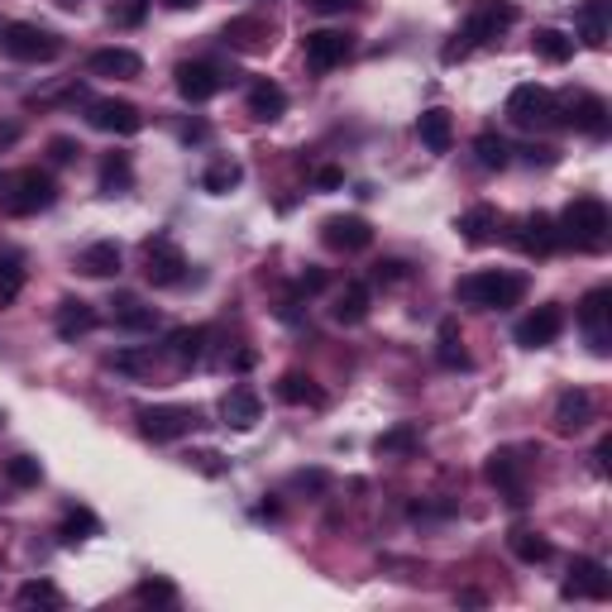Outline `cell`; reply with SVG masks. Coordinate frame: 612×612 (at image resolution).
<instances>
[{
  "instance_id": "1",
  "label": "cell",
  "mask_w": 612,
  "mask_h": 612,
  "mask_svg": "<svg viewBox=\"0 0 612 612\" xmlns=\"http://www.w3.org/2000/svg\"><path fill=\"white\" fill-rule=\"evenodd\" d=\"M512 24H517V5H508V0H478V5L470 10V20H464V29L440 48V58H446V63H460V58H470L478 43L498 39V34L512 29Z\"/></svg>"
},
{
  "instance_id": "2",
  "label": "cell",
  "mask_w": 612,
  "mask_h": 612,
  "mask_svg": "<svg viewBox=\"0 0 612 612\" xmlns=\"http://www.w3.org/2000/svg\"><path fill=\"white\" fill-rule=\"evenodd\" d=\"M526 297V278L522 273H502V268H484V273H464L454 283V302L478 307V311H502L517 307Z\"/></svg>"
},
{
  "instance_id": "3",
  "label": "cell",
  "mask_w": 612,
  "mask_h": 612,
  "mask_svg": "<svg viewBox=\"0 0 612 612\" xmlns=\"http://www.w3.org/2000/svg\"><path fill=\"white\" fill-rule=\"evenodd\" d=\"M555 230H560V245H574V249H603L608 245V230H612V215L608 207L598 197H574L565 215L555 221Z\"/></svg>"
},
{
  "instance_id": "4",
  "label": "cell",
  "mask_w": 612,
  "mask_h": 612,
  "mask_svg": "<svg viewBox=\"0 0 612 612\" xmlns=\"http://www.w3.org/2000/svg\"><path fill=\"white\" fill-rule=\"evenodd\" d=\"M0 48H5L15 63H53L63 53V39L43 24H29V20H15L0 29Z\"/></svg>"
},
{
  "instance_id": "5",
  "label": "cell",
  "mask_w": 612,
  "mask_h": 612,
  "mask_svg": "<svg viewBox=\"0 0 612 612\" xmlns=\"http://www.w3.org/2000/svg\"><path fill=\"white\" fill-rule=\"evenodd\" d=\"M58 201V187L53 177L39 173V167H24V173H15L5 183V197H0V207H5V215H39Z\"/></svg>"
},
{
  "instance_id": "6",
  "label": "cell",
  "mask_w": 612,
  "mask_h": 612,
  "mask_svg": "<svg viewBox=\"0 0 612 612\" xmlns=\"http://www.w3.org/2000/svg\"><path fill=\"white\" fill-rule=\"evenodd\" d=\"M143 278H149L153 287H177L187 278V254L173 235L143 239Z\"/></svg>"
},
{
  "instance_id": "7",
  "label": "cell",
  "mask_w": 612,
  "mask_h": 612,
  "mask_svg": "<svg viewBox=\"0 0 612 612\" xmlns=\"http://www.w3.org/2000/svg\"><path fill=\"white\" fill-rule=\"evenodd\" d=\"M197 426H201V412H191V407H143V412H139V430L153 440V446L183 440Z\"/></svg>"
},
{
  "instance_id": "8",
  "label": "cell",
  "mask_w": 612,
  "mask_h": 612,
  "mask_svg": "<svg viewBox=\"0 0 612 612\" xmlns=\"http://www.w3.org/2000/svg\"><path fill=\"white\" fill-rule=\"evenodd\" d=\"M579 326L589 335L594 354H608L612 350V292L608 287H594V292H584L579 302Z\"/></svg>"
},
{
  "instance_id": "9",
  "label": "cell",
  "mask_w": 612,
  "mask_h": 612,
  "mask_svg": "<svg viewBox=\"0 0 612 612\" xmlns=\"http://www.w3.org/2000/svg\"><path fill=\"white\" fill-rule=\"evenodd\" d=\"M508 120L522 129L546 125V120H555V96L546 87H536V82H522V87H512V96H508Z\"/></svg>"
},
{
  "instance_id": "10",
  "label": "cell",
  "mask_w": 612,
  "mask_h": 612,
  "mask_svg": "<svg viewBox=\"0 0 612 612\" xmlns=\"http://www.w3.org/2000/svg\"><path fill=\"white\" fill-rule=\"evenodd\" d=\"M302 53H307L311 72H330V67H340L345 58L354 53V39L350 34H340V29H311L302 39Z\"/></svg>"
},
{
  "instance_id": "11",
  "label": "cell",
  "mask_w": 612,
  "mask_h": 612,
  "mask_svg": "<svg viewBox=\"0 0 612 612\" xmlns=\"http://www.w3.org/2000/svg\"><path fill=\"white\" fill-rule=\"evenodd\" d=\"M560 594L565 598H589V603H603V598H612V574L598 565V560L579 555L570 565V579L560 584Z\"/></svg>"
},
{
  "instance_id": "12",
  "label": "cell",
  "mask_w": 612,
  "mask_h": 612,
  "mask_svg": "<svg viewBox=\"0 0 612 612\" xmlns=\"http://www.w3.org/2000/svg\"><path fill=\"white\" fill-rule=\"evenodd\" d=\"M87 120L105 135H139L143 129V115L135 101H120V96H105V101H91L87 105Z\"/></svg>"
},
{
  "instance_id": "13",
  "label": "cell",
  "mask_w": 612,
  "mask_h": 612,
  "mask_svg": "<svg viewBox=\"0 0 612 612\" xmlns=\"http://www.w3.org/2000/svg\"><path fill=\"white\" fill-rule=\"evenodd\" d=\"M321 239H326V249H335V254H359V249L374 245V225L364 215H330L321 225Z\"/></svg>"
},
{
  "instance_id": "14",
  "label": "cell",
  "mask_w": 612,
  "mask_h": 612,
  "mask_svg": "<svg viewBox=\"0 0 612 612\" xmlns=\"http://www.w3.org/2000/svg\"><path fill=\"white\" fill-rule=\"evenodd\" d=\"M555 430L560 436H584V430L594 426V392L589 388H565L555 398Z\"/></svg>"
},
{
  "instance_id": "15",
  "label": "cell",
  "mask_w": 612,
  "mask_h": 612,
  "mask_svg": "<svg viewBox=\"0 0 612 612\" xmlns=\"http://www.w3.org/2000/svg\"><path fill=\"white\" fill-rule=\"evenodd\" d=\"M488 484H498L508 502H526V460L522 450H494L488 454Z\"/></svg>"
},
{
  "instance_id": "16",
  "label": "cell",
  "mask_w": 612,
  "mask_h": 612,
  "mask_svg": "<svg viewBox=\"0 0 612 612\" xmlns=\"http://www.w3.org/2000/svg\"><path fill=\"white\" fill-rule=\"evenodd\" d=\"M221 87H225V72L215 63H183L177 67V91H183V101H191V105L211 101Z\"/></svg>"
},
{
  "instance_id": "17",
  "label": "cell",
  "mask_w": 612,
  "mask_h": 612,
  "mask_svg": "<svg viewBox=\"0 0 612 612\" xmlns=\"http://www.w3.org/2000/svg\"><path fill=\"white\" fill-rule=\"evenodd\" d=\"M517 249H522V254H532V259H546V254H555V249H560L555 215H546V211L526 215V221L517 225Z\"/></svg>"
},
{
  "instance_id": "18",
  "label": "cell",
  "mask_w": 612,
  "mask_h": 612,
  "mask_svg": "<svg viewBox=\"0 0 612 612\" xmlns=\"http://www.w3.org/2000/svg\"><path fill=\"white\" fill-rule=\"evenodd\" d=\"M560 330H565V311L560 307H536L532 316L517 321V345H526V350H546Z\"/></svg>"
},
{
  "instance_id": "19",
  "label": "cell",
  "mask_w": 612,
  "mask_h": 612,
  "mask_svg": "<svg viewBox=\"0 0 612 612\" xmlns=\"http://www.w3.org/2000/svg\"><path fill=\"white\" fill-rule=\"evenodd\" d=\"M565 120L574 129H584V135L603 139L608 135V101L603 96H594V91H574L565 101Z\"/></svg>"
},
{
  "instance_id": "20",
  "label": "cell",
  "mask_w": 612,
  "mask_h": 612,
  "mask_svg": "<svg viewBox=\"0 0 612 612\" xmlns=\"http://www.w3.org/2000/svg\"><path fill=\"white\" fill-rule=\"evenodd\" d=\"M87 72L91 77H139L143 63L135 48H96L87 58Z\"/></svg>"
},
{
  "instance_id": "21",
  "label": "cell",
  "mask_w": 612,
  "mask_h": 612,
  "mask_svg": "<svg viewBox=\"0 0 612 612\" xmlns=\"http://www.w3.org/2000/svg\"><path fill=\"white\" fill-rule=\"evenodd\" d=\"M221 416H225V426H235V430H254L259 416H263L259 392L254 388H230L221 402Z\"/></svg>"
},
{
  "instance_id": "22",
  "label": "cell",
  "mask_w": 612,
  "mask_h": 612,
  "mask_svg": "<svg viewBox=\"0 0 612 612\" xmlns=\"http://www.w3.org/2000/svg\"><path fill=\"white\" fill-rule=\"evenodd\" d=\"M416 135H422V143L430 153H450L454 143V120L446 105H430V111H422V120H416Z\"/></svg>"
},
{
  "instance_id": "23",
  "label": "cell",
  "mask_w": 612,
  "mask_h": 612,
  "mask_svg": "<svg viewBox=\"0 0 612 612\" xmlns=\"http://www.w3.org/2000/svg\"><path fill=\"white\" fill-rule=\"evenodd\" d=\"M96 307L91 302H77V297H67V302H58V335H63V340H77V335H91L96 330Z\"/></svg>"
},
{
  "instance_id": "24",
  "label": "cell",
  "mask_w": 612,
  "mask_h": 612,
  "mask_svg": "<svg viewBox=\"0 0 612 612\" xmlns=\"http://www.w3.org/2000/svg\"><path fill=\"white\" fill-rule=\"evenodd\" d=\"M221 39L230 48H239V53H259V48L268 43V24H263L259 15H235L230 24H225Z\"/></svg>"
},
{
  "instance_id": "25",
  "label": "cell",
  "mask_w": 612,
  "mask_h": 612,
  "mask_svg": "<svg viewBox=\"0 0 612 612\" xmlns=\"http://www.w3.org/2000/svg\"><path fill=\"white\" fill-rule=\"evenodd\" d=\"M77 268L87 273V278H115V273H120V245H115V239H96V245L82 249Z\"/></svg>"
},
{
  "instance_id": "26",
  "label": "cell",
  "mask_w": 612,
  "mask_h": 612,
  "mask_svg": "<svg viewBox=\"0 0 612 612\" xmlns=\"http://www.w3.org/2000/svg\"><path fill=\"white\" fill-rule=\"evenodd\" d=\"M454 230L464 235V245H484V239H494V230H498V211L488 207V201H478V207H470L454 221Z\"/></svg>"
},
{
  "instance_id": "27",
  "label": "cell",
  "mask_w": 612,
  "mask_h": 612,
  "mask_svg": "<svg viewBox=\"0 0 612 612\" xmlns=\"http://www.w3.org/2000/svg\"><path fill=\"white\" fill-rule=\"evenodd\" d=\"M330 316H335V326H359V321L369 316V287L364 283H345V292L335 297Z\"/></svg>"
},
{
  "instance_id": "28",
  "label": "cell",
  "mask_w": 612,
  "mask_h": 612,
  "mask_svg": "<svg viewBox=\"0 0 612 612\" xmlns=\"http://www.w3.org/2000/svg\"><path fill=\"white\" fill-rule=\"evenodd\" d=\"M207 340H211L207 326H183V330L167 335V354H173L177 364H197V359L207 354Z\"/></svg>"
},
{
  "instance_id": "29",
  "label": "cell",
  "mask_w": 612,
  "mask_h": 612,
  "mask_svg": "<svg viewBox=\"0 0 612 612\" xmlns=\"http://www.w3.org/2000/svg\"><path fill=\"white\" fill-rule=\"evenodd\" d=\"M111 316H115V326H125V330H153L159 326V311L143 307L139 297H129V292L111 302Z\"/></svg>"
},
{
  "instance_id": "30",
  "label": "cell",
  "mask_w": 612,
  "mask_h": 612,
  "mask_svg": "<svg viewBox=\"0 0 612 612\" xmlns=\"http://www.w3.org/2000/svg\"><path fill=\"white\" fill-rule=\"evenodd\" d=\"M283 111H287V91L278 82H254L249 87V115L254 120H278Z\"/></svg>"
},
{
  "instance_id": "31",
  "label": "cell",
  "mask_w": 612,
  "mask_h": 612,
  "mask_svg": "<svg viewBox=\"0 0 612 612\" xmlns=\"http://www.w3.org/2000/svg\"><path fill=\"white\" fill-rule=\"evenodd\" d=\"M436 359L446 369H470V350H464L460 326H454V321H440V330H436Z\"/></svg>"
},
{
  "instance_id": "32",
  "label": "cell",
  "mask_w": 612,
  "mask_h": 612,
  "mask_svg": "<svg viewBox=\"0 0 612 612\" xmlns=\"http://www.w3.org/2000/svg\"><path fill=\"white\" fill-rule=\"evenodd\" d=\"M508 546H512V555H517L522 565H546V560L555 555V546H550L541 532H512Z\"/></svg>"
},
{
  "instance_id": "33",
  "label": "cell",
  "mask_w": 612,
  "mask_h": 612,
  "mask_svg": "<svg viewBox=\"0 0 612 612\" xmlns=\"http://www.w3.org/2000/svg\"><path fill=\"white\" fill-rule=\"evenodd\" d=\"M278 398H283L287 407H321V402H326V392H321L307 374H283V383H278Z\"/></svg>"
},
{
  "instance_id": "34",
  "label": "cell",
  "mask_w": 612,
  "mask_h": 612,
  "mask_svg": "<svg viewBox=\"0 0 612 612\" xmlns=\"http://www.w3.org/2000/svg\"><path fill=\"white\" fill-rule=\"evenodd\" d=\"M58 536H63L67 546L91 541V536H101V517H96L91 508H67V517H63V526H58Z\"/></svg>"
},
{
  "instance_id": "35",
  "label": "cell",
  "mask_w": 612,
  "mask_h": 612,
  "mask_svg": "<svg viewBox=\"0 0 612 612\" xmlns=\"http://www.w3.org/2000/svg\"><path fill=\"white\" fill-rule=\"evenodd\" d=\"M239 183H245V167H239L235 159H215L207 173H201V187H207L211 197H225V191H235Z\"/></svg>"
},
{
  "instance_id": "36",
  "label": "cell",
  "mask_w": 612,
  "mask_h": 612,
  "mask_svg": "<svg viewBox=\"0 0 612 612\" xmlns=\"http://www.w3.org/2000/svg\"><path fill=\"white\" fill-rule=\"evenodd\" d=\"M532 48H536V58H546V63H555V67L574 58V39H570L565 29H536Z\"/></svg>"
},
{
  "instance_id": "37",
  "label": "cell",
  "mask_w": 612,
  "mask_h": 612,
  "mask_svg": "<svg viewBox=\"0 0 612 612\" xmlns=\"http://www.w3.org/2000/svg\"><path fill=\"white\" fill-rule=\"evenodd\" d=\"M15 603H20V608H63L67 598H63V589H58V584H48V579H29V584H20Z\"/></svg>"
},
{
  "instance_id": "38",
  "label": "cell",
  "mask_w": 612,
  "mask_h": 612,
  "mask_svg": "<svg viewBox=\"0 0 612 612\" xmlns=\"http://www.w3.org/2000/svg\"><path fill=\"white\" fill-rule=\"evenodd\" d=\"M416 446H422V430H416L412 422H402V426H392L378 436V454H412Z\"/></svg>"
},
{
  "instance_id": "39",
  "label": "cell",
  "mask_w": 612,
  "mask_h": 612,
  "mask_svg": "<svg viewBox=\"0 0 612 612\" xmlns=\"http://www.w3.org/2000/svg\"><path fill=\"white\" fill-rule=\"evenodd\" d=\"M129 183H135V167H129L125 153H111V159L101 163V191H129Z\"/></svg>"
},
{
  "instance_id": "40",
  "label": "cell",
  "mask_w": 612,
  "mask_h": 612,
  "mask_svg": "<svg viewBox=\"0 0 612 612\" xmlns=\"http://www.w3.org/2000/svg\"><path fill=\"white\" fill-rule=\"evenodd\" d=\"M24 292V263L20 254H0V307H10Z\"/></svg>"
},
{
  "instance_id": "41",
  "label": "cell",
  "mask_w": 612,
  "mask_h": 612,
  "mask_svg": "<svg viewBox=\"0 0 612 612\" xmlns=\"http://www.w3.org/2000/svg\"><path fill=\"white\" fill-rule=\"evenodd\" d=\"M5 478H10L15 488H39L43 470H39V460H34V454H15V460L5 464Z\"/></svg>"
},
{
  "instance_id": "42",
  "label": "cell",
  "mask_w": 612,
  "mask_h": 612,
  "mask_svg": "<svg viewBox=\"0 0 612 612\" xmlns=\"http://www.w3.org/2000/svg\"><path fill=\"white\" fill-rule=\"evenodd\" d=\"M474 153L484 167H508V143H502V135H494V129H484V135L474 139Z\"/></svg>"
},
{
  "instance_id": "43",
  "label": "cell",
  "mask_w": 612,
  "mask_h": 612,
  "mask_svg": "<svg viewBox=\"0 0 612 612\" xmlns=\"http://www.w3.org/2000/svg\"><path fill=\"white\" fill-rule=\"evenodd\" d=\"M608 39V29H603V15H598L594 5H584L579 10V43H589V48H603Z\"/></svg>"
},
{
  "instance_id": "44",
  "label": "cell",
  "mask_w": 612,
  "mask_h": 612,
  "mask_svg": "<svg viewBox=\"0 0 612 612\" xmlns=\"http://www.w3.org/2000/svg\"><path fill=\"white\" fill-rule=\"evenodd\" d=\"M135 598L139 603H163V608H173L177 603V589L167 579H143L139 589H135Z\"/></svg>"
},
{
  "instance_id": "45",
  "label": "cell",
  "mask_w": 612,
  "mask_h": 612,
  "mask_svg": "<svg viewBox=\"0 0 612 612\" xmlns=\"http://www.w3.org/2000/svg\"><path fill=\"white\" fill-rule=\"evenodd\" d=\"M111 364L120 369V374H143V369H149V354H139V350H120V354H111Z\"/></svg>"
},
{
  "instance_id": "46",
  "label": "cell",
  "mask_w": 612,
  "mask_h": 612,
  "mask_svg": "<svg viewBox=\"0 0 612 612\" xmlns=\"http://www.w3.org/2000/svg\"><path fill=\"white\" fill-rule=\"evenodd\" d=\"M48 153H53V163H72L82 153V143L67 139V135H58V139H48Z\"/></svg>"
},
{
  "instance_id": "47",
  "label": "cell",
  "mask_w": 612,
  "mask_h": 612,
  "mask_svg": "<svg viewBox=\"0 0 612 612\" xmlns=\"http://www.w3.org/2000/svg\"><path fill=\"white\" fill-rule=\"evenodd\" d=\"M292 484H297V488H307V494H326L330 474H326V470H302V474H292Z\"/></svg>"
},
{
  "instance_id": "48",
  "label": "cell",
  "mask_w": 612,
  "mask_h": 612,
  "mask_svg": "<svg viewBox=\"0 0 612 612\" xmlns=\"http://www.w3.org/2000/svg\"><path fill=\"white\" fill-rule=\"evenodd\" d=\"M374 278H378V283H402V278H407V263H402V259H378V263H374Z\"/></svg>"
},
{
  "instance_id": "49",
  "label": "cell",
  "mask_w": 612,
  "mask_h": 612,
  "mask_svg": "<svg viewBox=\"0 0 612 612\" xmlns=\"http://www.w3.org/2000/svg\"><path fill=\"white\" fill-rule=\"evenodd\" d=\"M111 20L115 24H139L143 20V0H125L120 10H111Z\"/></svg>"
},
{
  "instance_id": "50",
  "label": "cell",
  "mask_w": 612,
  "mask_h": 612,
  "mask_svg": "<svg viewBox=\"0 0 612 612\" xmlns=\"http://www.w3.org/2000/svg\"><path fill=\"white\" fill-rule=\"evenodd\" d=\"M340 183H345L340 167H316V187H321V191H335Z\"/></svg>"
},
{
  "instance_id": "51",
  "label": "cell",
  "mask_w": 612,
  "mask_h": 612,
  "mask_svg": "<svg viewBox=\"0 0 612 612\" xmlns=\"http://www.w3.org/2000/svg\"><path fill=\"white\" fill-rule=\"evenodd\" d=\"M321 287H326V273H321V268H311V273L297 278V292H321Z\"/></svg>"
},
{
  "instance_id": "52",
  "label": "cell",
  "mask_w": 612,
  "mask_h": 612,
  "mask_svg": "<svg viewBox=\"0 0 612 612\" xmlns=\"http://www.w3.org/2000/svg\"><path fill=\"white\" fill-rule=\"evenodd\" d=\"M10 143H20V125L15 120H0V149H10Z\"/></svg>"
},
{
  "instance_id": "53",
  "label": "cell",
  "mask_w": 612,
  "mask_h": 612,
  "mask_svg": "<svg viewBox=\"0 0 612 612\" xmlns=\"http://www.w3.org/2000/svg\"><path fill=\"white\" fill-rule=\"evenodd\" d=\"M311 5H316L321 15H335V10H350V5H359V0H311Z\"/></svg>"
},
{
  "instance_id": "54",
  "label": "cell",
  "mask_w": 612,
  "mask_h": 612,
  "mask_svg": "<svg viewBox=\"0 0 612 612\" xmlns=\"http://www.w3.org/2000/svg\"><path fill=\"white\" fill-rule=\"evenodd\" d=\"M197 460H201V470H207V474H221V470H225L221 454H211V450H207V454H197Z\"/></svg>"
},
{
  "instance_id": "55",
  "label": "cell",
  "mask_w": 612,
  "mask_h": 612,
  "mask_svg": "<svg viewBox=\"0 0 612 612\" xmlns=\"http://www.w3.org/2000/svg\"><path fill=\"white\" fill-rule=\"evenodd\" d=\"M254 364H259L254 350H239V354H235V369H239V374H245V369H254Z\"/></svg>"
},
{
  "instance_id": "56",
  "label": "cell",
  "mask_w": 612,
  "mask_h": 612,
  "mask_svg": "<svg viewBox=\"0 0 612 612\" xmlns=\"http://www.w3.org/2000/svg\"><path fill=\"white\" fill-rule=\"evenodd\" d=\"M167 10H191V5H201V0H163Z\"/></svg>"
},
{
  "instance_id": "57",
  "label": "cell",
  "mask_w": 612,
  "mask_h": 612,
  "mask_svg": "<svg viewBox=\"0 0 612 612\" xmlns=\"http://www.w3.org/2000/svg\"><path fill=\"white\" fill-rule=\"evenodd\" d=\"M0 422H5V416H0Z\"/></svg>"
},
{
  "instance_id": "58",
  "label": "cell",
  "mask_w": 612,
  "mask_h": 612,
  "mask_svg": "<svg viewBox=\"0 0 612 612\" xmlns=\"http://www.w3.org/2000/svg\"><path fill=\"white\" fill-rule=\"evenodd\" d=\"M0 29H5V24H0Z\"/></svg>"
},
{
  "instance_id": "59",
  "label": "cell",
  "mask_w": 612,
  "mask_h": 612,
  "mask_svg": "<svg viewBox=\"0 0 612 612\" xmlns=\"http://www.w3.org/2000/svg\"><path fill=\"white\" fill-rule=\"evenodd\" d=\"M67 5H72V0H67Z\"/></svg>"
}]
</instances>
